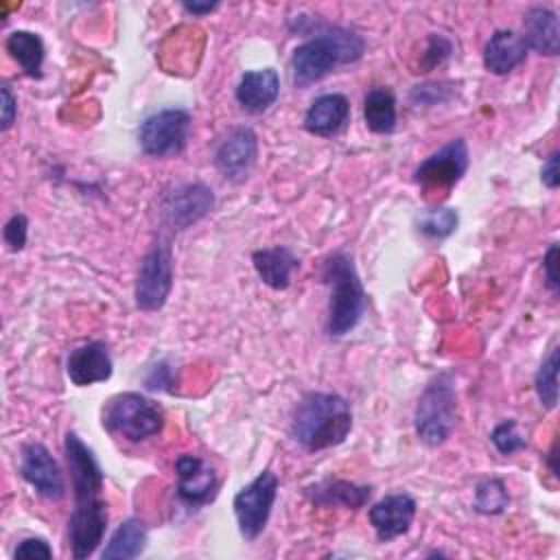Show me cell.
Here are the masks:
<instances>
[{
	"label": "cell",
	"instance_id": "cell-12",
	"mask_svg": "<svg viewBox=\"0 0 560 560\" xmlns=\"http://www.w3.org/2000/svg\"><path fill=\"white\" fill-rule=\"evenodd\" d=\"M466 168H468V147L462 138H453L451 142H446L442 149H438L416 166L413 179L422 188L451 190L464 177Z\"/></svg>",
	"mask_w": 560,
	"mask_h": 560
},
{
	"label": "cell",
	"instance_id": "cell-13",
	"mask_svg": "<svg viewBox=\"0 0 560 560\" xmlns=\"http://www.w3.org/2000/svg\"><path fill=\"white\" fill-rule=\"evenodd\" d=\"M20 475L44 499L59 501L66 494V479L59 464L39 442H28L22 446Z\"/></svg>",
	"mask_w": 560,
	"mask_h": 560
},
{
	"label": "cell",
	"instance_id": "cell-32",
	"mask_svg": "<svg viewBox=\"0 0 560 560\" xmlns=\"http://www.w3.org/2000/svg\"><path fill=\"white\" fill-rule=\"evenodd\" d=\"M448 96H451V92L438 83H424V85H416L411 90V101L420 103V105H438V103L446 101Z\"/></svg>",
	"mask_w": 560,
	"mask_h": 560
},
{
	"label": "cell",
	"instance_id": "cell-7",
	"mask_svg": "<svg viewBox=\"0 0 560 560\" xmlns=\"http://www.w3.org/2000/svg\"><path fill=\"white\" fill-rule=\"evenodd\" d=\"M278 477L271 470H262L236 492L232 508L238 523V532L245 540H256L267 527V521L278 497Z\"/></svg>",
	"mask_w": 560,
	"mask_h": 560
},
{
	"label": "cell",
	"instance_id": "cell-38",
	"mask_svg": "<svg viewBox=\"0 0 560 560\" xmlns=\"http://www.w3.org/2000/svg\"><path fill=\"white\" fill-rule=\"evenodd\" d=\"M217 7H219V2H206V4H201V2H184V9L188 13H192V15H206V13L214 11Z\"/></svg>",
	"mask_w": 560,
	"mask_h": 560
},
{
	"label": "cell",
	"instance_id": "cell-33",
	"mask_svg": "<svg viewBox=\"0 0 560 560\" xmlns=\"http://www.w3.org/2000/svg\"><path fill=\"white\" fill-rule=\"evenodd\" d=\"M15 558H52V547L44 538H24L13 551Z\"/></svg>",
	"mask_w": 560,
	"mask_h": 560
},
{
	"label": "cell",
	"instance_id": "cell-18",
	"mask_svg": "<svg viewBox=\"0 0 560 560\" xmlns=\"http://www.w3.org/2000/svg\"><path fill=\"white\" fill-rule=\"evenodd\" d=\"M350 116V103L343 94L339 92H328L317 96L306 114H304V129L313 136H335L343 129V125L348 122Z\"/></svg>",
	"mask_w": 560,
	"mask_h": 560
},
{
	"label": "cell",
	"instance_id": "cell-3",
	"mask_svg": "<svg viewBox=\"0 0 560 560\" xmlns=\"http://www.w3.org/2000/svg\"><path fill=\"white\" fill-rule=\"evenodd\" d=\"M365 42L359 33L332 26L302 42L291 55V79L298 88L322 81L339 66L354 63L363 57Z\"/></svg>",
	"mask_w": 560,
	"mask_h": 560
},
{
	"label": "cell",
	"instance_id": "cell-2",
	"mask_svg": "<svg viewBox=\"0 0 560 560\" xmlns=\"http://www.w3.org/2000/svg\"><path fill=\"white\" fill-rule=\"evenodd\" d=\"M350 429V402L332 392H308L291 418V438L308 453L341 444Z\"/></svg>",
	"mask_w": 560,
	"mask_h": 560
},
{
	"label": "cell",
	"instance_id": "cell-1",
	"mask_svg": "<svg viewBox=\"0 0 560 560\" xmlns=\"http://www.w3.org/2000/svg\"><path fill=\"white\" fill-rule=\"evenodd\" d=\"M63 453L74 494V510L68 521L70 549L77 560H83L98 549L107 529V505L101 499L103 470L94 451L74 431L66 433Z\"/></svg>",
	"mask_w": 560,
	"mask_h": 560
},
{
	"label": "cell",
	"instance_id": "cell-39",
	"mask_svg": "<svg viewBox=\"0 0 560 560\" xmlns=\"http://www.w3.org/2000/svg\"><path fill=\"white\" fill-rule=\"evenodd\" d=\"M556 459H558V440H553V444H551V448H549V455H547L549 470H551L553 477H558V464H556Z\"/></svg>",
	"mask_w": 560,
	"mask_h": 560
},
{
	"label": "cell",
	"instance_id": "cell-22",
	"mask_svg": "<svg viewBox=\"0 0 560 560\" xmlns=\"http://www.w3.org/2000/svg\"><path fill=\"white\" fill-rule=\"evenodd\" d=\"M252 262H254V269H256L258 278L276 291L287 289L291 284L293 271L300 267L298 256L284 245L256 249L252 254Z\"/></svg>",
	"mask_w": 560,
	"mask_h": 560
},
{
	"label": "cell",
	"instance_id": "cell-11",
	"mask_svg": "<svg viewBox=\"0 0 560 560\" xmlns=\"http://www.w3.org/2000/svg\"><path fill=\"white\" fill-rule=\"evenodd\" d=\"M214 208V192L203 182H186L164 192L160 210L173 230H186Z\"/></svg>",
	"mask_w": 560,
	"mask_h": 560
},
{
	"label": "cell",
	"instance_id": "cell-37",
	"mask_svg": "<svg viewBox=\"0 0 560 560\" xmlns=\"http://www.w3.org/2000/svg\"><path fill=\"white\" fill-rule=\"evenodd\" d=\"M168 374H171L168 365H166V363H160V365H155V368L151 370V374L147 376V385H149L151 389H162L164 385L171 383V378H166Z\"/></svg>",
	"mask_w": 560,
	"mask_h": 560
},
{
	"label": "cell",
	"instance_id": "cell-21",
	"mask_svg": "<svg viewBox=\"0 0 560 560\" xmlns=\"http://www.w3.org/2000/svg\"><path fill=\"white\" fill-rule=\"evenodd\" d=\"M306 497L311 499V503L322 505V508L357 510L370 501L372 488L359 486V483H352L346 479H324V481L308 486Z\"/></svg>",
	"mask_w": 560,
	"mask_h": 560
},
{
	"label": "cell",
	"instance_id": "cell-8",
	"mask_svg": "<svg viewBox=\"0 0 560 560\" xmlns=\"http://www.w3.org/2000/svg\"><path fill=\"white\" fill-rule=\"evenodd\" d=\"M190 136V114L179 107H166L140 122L138 144L151 158H173L186 149Z\"/></svg>",
	"mask_w": 560,
	"mask_h": 560
},
{
	"label": "cell",
	"instance_id": "cell-34",
	"mask_svg": "<svg viewBox=\"0 0 560 560\" xmlns=\"http://www.w3.org/2000/svg\"><path fill=\"white\" fill-rule=\"evenodd\" d=\"M556 260H558V245L553 243V245L547 249L545 258H542L545 284H547V289H549L553 295H558V287H560V282H558V273H556V265H558Z\"/></svg>",
	"mask_w": 560,
	"mask_h": 560
},
{
	"label": "cell",
	"instance_id": "cell-19",
	"mask_svg": "<svg viewBox=\"0 0 560 560\" xmlns=\"http://www.w3.org/2000/svg\"><path fill=\"white\" fill-rule=\"evenodd\" d=\"M527 57L523 37L510 28H499L483 46V66L492 74H508L518 68Z\"/></svg>",
	"mask_w": 560,
	"mask_h": 560
},
{
	"label": "cell",
	"instance_id": "cell-20",
	"mask_svg": "<svg viewBox=\"0 0 560 560\" xmlns=\"http://www.w3.org/2000/svg\"><path fill=\"white\" fill-rule=\"evenodd\" d=\"M523 42L527 48L540 55H558L560 50V28L556 11L547 7H532L523 20Z\"/></svg>",
	"mask_w": 560,
	"mask_h": 560
},
{
	"label": "cell",
	"instance_id": "cell-4",
	"mask_svg": "<svg viewBox=\"0 0 560 560\" xmlns=\"http://www.w3.org/2000/svg\"><path fill=\"white\" fill-rule=\"evenodd\" d=\"M322 278L330 289L328 324L326 330L332 337L348 335L365 313V289L346 252H335L324 260Z\"/></svg>",
	"mask_w": 560,
	"mask_h": 560
},
{
	"label": "cell",
	"instance_id": "cell-35",
	"mask_svg": "<svg viewBox=\"0 0 560 560\" xmlns=\"http://www.w3.org/2000/svg\"><path fill=\"white\" fill-rule=\"evenodd\" d=\"M540 179H542V184H545L547 188H551V190L558 188V184H560L558 151H551V153L547 155V160L542 162V166H540Z\"/></svg>",
	"mask_w": 560,
	"mask_h": 560
},
{
	"label": "cell",
	"instance_id": "cell-15",
	"mask_svg": "<svg viewBox=\"0 0 560 560\" xmlns=\"http://www.w3.org/2000/svg\"><path fill=\"white\" fill-rule=\"evenodd\" d=\"M177 470V494L190 505L208 503L217 494V475L201 457L184 453L175 459Z\"/></svg>",
	"mask_w": 560,
	"mask_h": 560
},
{
	"label": "cell",
	"instance_id": "cell-16",
	"mask_svg": "<svg viewBox=\"0 0 560 560\" xmlns=\"http://www.w3.org/2000/svg\"><path fill=\"white\" fill-rule=\"evenodd\" d=\"M114 363L103 341H88L70 350L66 361V374L77 387L103 383L112 376Z\"/></svg>",
	"mask_w": 560,
	"mask_h": 560
},
{
	"label": "cell",
	"instance_id": "cell-28",
	"mask_svg": "<svg viewBox=\"0 0 560 560\" xmlns=\"http://www.w3.org/2000/svg\"><path fill=\"white\" fill-rule=\"evenodd\" d=\"M510 503L505 483L501 479H483L475 488L472 508L481 514H501Z\"/></svg>",
	"mask_w": 560,
	"mask_h": 560
},
{
	"label": "cell",
	"instance_id": "cell-17",
	"mask_svg": "<svg viewBox=\"0 0 560 560\" xmlns=\"http://www.w3.org/2000/svg\"><path fill=\"white\" fill-rule=\"evenodd\" d=\"M280 96V77L273 68L247 70L236 85V101L243 109L260 114L269 109Z\"/></svg>",
	"mask_w": 560,
	"mask_h": 560
},
{
	"label": "cell",
	"instance_id": "cell-29",
	"mask_svg": "<svg viewBox=\"0 0 560 560\" xmlns=\"http://www.w3.org/2000/svg\"><path fill=\"white\" fill-rule=\"evenodd\" d=\"M490 442L494 444V448H497L501 455H512V453H516V451H521V448L527 446L523 433L518 431L516 420H512V418L499 422V424L492 429Z\"/></svg>",
	"mask_w": 560,
	"mask_h": 560
},
{
	"label": "cell",
	"instance_id": "cell-26",
	"mask_svg": "<svg viewBox=\"0 0 560 560\" xmlns=\"http://www.w3.org/2000/svg\"><path fill=\"white\" fill-rule=\"evenodd\" d=\"M459 214L455 208H429L418 214V232L427 238H446L457 230Z\"/></svg>",
	"mask_w": 560,
	"mask_h": 560
},
{
	"label": "cell",
	"instance_id": "cell-9",
	"mask_svg": "<svg viewBox=\"0 0 560 560\" xmlns=\"http://www.w3.org/2000/svg\"><path fill=\"white\" fill-rule=\"evenodd\" d=\"M171 289H173V252L168 243L160 241L144 254L140 262L136 287H133L136 306L147 313L160 311L166 304Z\"/></svg>",
	"mask_w": 560,
	"mask_h": 560
},
{
	"label": "cell",
	"instance_id": "cell-36",
	"mask_svg": "<svg viewBox=\"0 0 560 560\" xmlns=\"http://www.w3.org/2000/svg\"><path fill=\"white\" fill-rule=\"evenodd\" d=\"M18 116V101L9 85H2V129H9Z\"/></svg>",
	"mask_w": 560,
	"mask_h": 560
},
{
	"label": "cell",
	"instance_id": "cell-30",
	"mask_svg": "<svg viewBox=\"0 0 560 560\" xmlns=\"http://www.w3.org/2000/svg\"><path fill=\"white\" fill-rule=\"evenodd\" d=\"M26 236H28V221L22 212H18L4 223L2 238L11 252H20L26 245Z\"/></svg>",
	"mask_w": 560,
	"mask_h": 560
},
{
	"label": "cell",
	"instance_id": "cell-6",
	"mask_svg": "<svg viewBox=\"0 0 560 560\" xmlns=\"http://www.w3.org/2000/svg\"><path fill=\"white\" fill-rule=\"evenodd\" d=\"M103 427L129 442H142L164 427V411L151 398L138 392L112 396L103 407Z\"/></svg>",
	"mask_w": 560,
	"mask_h": 560
},
{
	"label": "cell",
	"instance_id": "cell-10",
	"mask_svg": "<svg viewBox=\"0 0 560 560\" xmlns=\"http://www.w3.org/2000/svg\"><path fill=\"white\" fill-rule=\"evenodd\" d=\"M258 160V138L252 127L236 125L219 140L214 149V168L230 182H245Z\"/></svg>",
	"mask_w": 560,
	"mask_h": 560
},
{
	"label": "cell",
	"instance_id": "cell-23",
	"mask_svg": "<svg viewBox=\"0 0 560 560\" xmlns=\"http://www.w3.org/2000/svg\"><path fill=\"white\" fill-rule=\"evenodd\" d=\"M147 545V527L138 518L122 521L109 536L101 558L103 560H129L138 558Z\"/></svg>",
	"mask_w": 560,
	"mask_h": 560
},
{
	"label": "cell",
	"instance_id": "cell-5",
	"mask_svg": "<svg viewBox=\"0 0 560 560\" xmlns=\"http://www.w3.org/2000/svg\"><path fill=\"white\" fill-rule=\"evenodd\" d=\"M457 422V394L446 374L435 376L418 398L413 411V429L422 444H444Z\"/></svg>",
	"mask_w": 560,
	"mask_h": 560
},
{
	"label": "cell",
	"instance_id": "cell-25",
	"mask_svg": "<svg viewBox=\"0 0 560 560\" xmlns=\"http://www.w3.org/2000/svg\"><path fill=\"white\" fill-rule=\"evenodd\" d=\"M363 120L370 131L387 136L396 129V98L387 88H372L363 98Z\"/></svg>",
	"mask_w": 560,
	"mask_h": 560
},
{
	"label": "cell",
	"instance_id": "cell-14",
	"mask_svg": "<svg viewBox=\"0 0 560 560\" xmlns=\"http://www.w3.org/2000/svg\"><path fill=\"white\" fill-rule=\"evenodd\" d=\"M368 516L378 540L389 542L409 532L416 518V501L407 492L387 494L370 508Z\"/></svg>",
	"mask_w": 560,
	"mask_h": 560
},
{
	"label": "cell",
	"instance_id": "cell-31",
	"mask_svg": "<svg viewBox=\"0 0 560 560\" xmlns=\"http://www.w3.org/2000/svg\"><path fill=\"white\" fill-rule=\"evenodd\" d=\"M453 52V44L444 37V35H431L429 37V46H427V52L422 55V61H424V68L431 70L435 66H440L448 55Z\"/></svg>",
	"mask_w": 560,
	"mask_h": 560
},
{
	"label": "cell",
	"instance_id": "cell-24",
	"mask_svg": "<svg viewBox=\"0 0 560 560\" xmlns=\"http://www.w3.org/2000/svg\"><path fill=\"white\" fill-rule=\"evenodd\" d=\"M7 52L20 63V68L33 77L39 79L42 77V66H44V57H46V48L44 42L37 33L33 31H13L9 33L7 42Z\"/></svg>",
	"mask_w": 560,
	"mask_h": 560
},
{
	"label": "cell",
	"instance_id": "cell-27",
	"mask_svg": "<svg viewBox=\"0 0 560 560\" xmlns=\"http://www.w3.org/2000/svg\"><path fill=\"white\" fill-rule=\"evenodd\" d=\"M536 394L545 409L558 405V348H551L536 372Z\"/></svg>",
	"mask_w": 560,
	"mask_h": 560
}]
</instances>
